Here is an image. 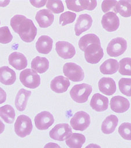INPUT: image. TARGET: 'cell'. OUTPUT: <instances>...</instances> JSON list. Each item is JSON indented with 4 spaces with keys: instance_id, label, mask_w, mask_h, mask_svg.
I'll return each mask as SVG.
<instances>
[{
    "instance_id": "9a60e30c",
    "label": "cell",
    "mask_w": 131,
    "mask_h": 148,
    "mask_svg": "<svg viewBox=\"0 0 131 148\" xmlns=\"http://www.w3.org/2000/svg\"><path fill=\"white\" fill-rule=\"evenodd\" d=\"M35 19L40 27L47 28L53 23L54 16L51 11L44 9L39 10L36 13Z\"/></svg>"
},
{
    "instance_id": "74e56055",
    "label": "cell",
    "mask_w": 131,
    "mask_h": 148,
    "mask_svg": "<svg viewBox=\"0 0 131 148\" xmlns=\"http://www.w3.org/2000/svg\"><path fill=\"white\" fill-rule=\"evenodd\" d=\"M67 8L68 9L73 10L76 12H78L83 11V9L81 8L78 0H72V1H65Z\"/></svg>"
},
{
    "instance_id": "7c38bea8",
    "label": "cell",
    "mask_w": 131,
    "mask_h": 148,
    "mask_svg": "<svg viewBox=\"0 0 131 148\" xmlns=\"http://www.w3.org/2000/svg\"><path fill=\"white\" fill-rule=\"evenodd\" d=\"M55 50L59 56L63 59L72 58L76 54V49L74 46L66 41L57 42Z\"/></svg>"
},
{
    "instance_id": "4dcf8cb0",
    "label": "cell",
    "mask_w": 131,
    "mask_h": 148,
    "mask_svg": "<svg viewBox=\"0 0 131 148\" xmlns=\"http://www.w3.org/2000/svg\"><path fill=\"white\" fill-rule=\"evenodd\" d=\"M46 8L50 11L51 10L57 14L62 13L64 10V6L62 1L61 0L47 1L46 2Z\"/></svg>"
},
{
    "instance_id": "8d00e7d4",
    "label": "cell",
    "mask_w": 131,
    "mask_h": 148,
    "mask_svg": "<svg viewBox=\"0 0 131 148\" xmlns=\"http://www.w3.org/2000/svg\"><path fill=\"white\" fill-rule=\"evenodd\" d=\"M78 2L81 7V8L84 10H93L97 6V1H88V0H78Z\"/></svg>"
},
{
    "instance_id": "5bb4252c",
    "label": "cell",
    "mask_w": 131,
    "mask_h": 148,
    "mask_svg": "<svg viewBox=\"0 0 131 148\" xmlns=\"http://www.w3.org/2000/svg\"><path fill=\"white\" fill-rule=\"evenodd\" d=\"M110 105L113 111L119 113L127 111L130 107V103L126 98L120 95H116L111 98Z\"/></svg>"
},
{
    "instance_id": "f35d334b",
    "label": "cell",
    "mask_w": 131,
    "mask_h": 148,
    "mask_svg": "<svg viewBox=\"0 0 131 148\" xmlns=\"http://www.w3.org/2000/svg\"><path fill=\"white\" fill-rule=\"evenodd\" d=\"M29 2L36 8H40L44 6L47 1H30Z\"/></svg>"
},
{
    "instance_id": "e0dca14e",
    "label": "cell",
    "mask_w": 131,
    "mask_h": 148,
    "mask_svg": "<svg viewBox=\"0 0 131 148\" xmlns=\"http://www.w3.org/2000/svg\"><path fill=\"white\" fill-rule=\"evenodd\" d=\"M70 83L67 77L63 76H58L54 77L51 82V89L57 93H63L66 92L70 86Z\"/></svg>"
},
{
    "instance_id": "277c9868",
    "label": "cell",
    "mask_w": 131,
    "mask_h": 148,
    "mask_svg": "<svg viewBox=\"0 0 131 148\" xmlns=\"http://www.w3.org/2000/svg\"><path fill=\"white\" fill-rule=\"evenodd\" d=\"M20 80L26 87L36 88L40 84V76L31 69H26L22 71L20 73Z\"/></svg>"
},
{
    "instance_id": "f546056e",
    "label": "cell",
    "mask_w": 131,
    "mask_h": 148,
    "mask_svg": "<svg viewBox=\"0 0 131 148\" xmlns=\"http://www.w3.org/2000/svg\"><path fill=\"white\" fill-rule=\"evenodd\" d=\"M130 62L131 58L130 57H125L121 59L118 64L119 72L122 75H131L130 72Z\"/></svg>"
},
{
    "instance_id": "83f0119b",
    "label": "cell",
    "mask_w": 131,
    "mask_h": 148,
    "mask_svg": "<svg viewBox=\"0 0 131 148\" xmlns=\"http://www.w3.org/2000/svg\"><path fill=\"white\" fill-rule=\"evenodd\" d=\"M92 43L101 44L99 38L96 34H88L80 38L78 41V47L82 51H84L85 49Z\"/></svg>"
},
{
    "instance_id": "603a6c76",
    "label": "cell",
    "mask_w": 131,
    "mask_h": 148,
    "mask_svg": "<svg viewBox=\"0 0 131 148\" xmlns=\"http://www.w3.org/2000/svg\"><path fill=\"white\" fill-rule=\"evenodd\" d=\"M31 66L34 71L39 73H43L48 70L49 61L46 57L36 56L32 60Z\"/></svg>"
},
{
    "instance_id": "484cf974",
    "label": "cell",
    "mask_w": 131,
    "mask_h": 148,
    "mask_svg": "<svg viewBox=\"0 0 131 148\" xmlns=\"http://www.w3.org/2000/svg\"><path fill=\"white\" fill-rule=\"evenodd\" d=\"M85 142V136L78 133H72L71 135L66 139V144L70 148H81Z\"/></svg>"
},
{
    "instance_id": "ba28073f",
    "label": "cell",
    "mask_w": 131,
    "mask_h": 148,
    "mask_svg": "<svg viewBox=\"0 0 131 148\" xmlns=\"http://www.w3.org/2000/svg\"><path fill=\"white\" fill-rule=\"evenodd\" d=\"M127 49L126 40L121 37L115 38L108 43L106 51L111 57H118L122 55Z\"/></svg>"
},
{
    "instance_id": "836d02e7",
    "label": "cell",
    "mask_w": 131,
    "mask_h": 148,
    "mask_svg": "<svg viewBox=\"0 0 131 148\" xmlns=\"http://www.w3.org/2000/svg\"><path fill=\"white\" fill-rule=\"evenodd\" d=\"M120 135L126 140H131V124L130 123H122L118 128Z\"/></svg>"
},
{
    "instance_id": "cb8c5ba5",
    "label": "cell",
    "mask_w": 131,
    "mask_h": 148,
    "mask_svg": "<svg viewBox=\"0 0 131 148\" xmlns=\"http://www.w3.org/2000/svg\"><path fill=\"white\" fill-rule=\"evenodd\" d=\"M118 123V117L114 114H110L107 116L103 121L101 126L102 131L105 134H110L113 133Z\"/></svg>"
},
{
    "instance_id": "2e32d148",
    "label": "cell",
    "mask_w": 131,
    "mask_h": 148,
    "mask_svg": "<svg viewBox=\"0 0 131 148\" xmlns=\"http://www.w3.org/2000/svg\"><path fill=\"white\" fill-rule=\"evenodd\" d=\"M9 64L17 70H22L27 66L28 62L25 56L21 53L14 51L8 57Z\"/></svg>"
},
{
    "instance_id": "8992f818",
    "label": "cell",
    "mask_w": 131,
    "mask_h": 148,
    "mask_svg": "<svg viewBox=\"0 0 131 148\" xmlns=\"http://www.w3.org/2000/svg\"><path fill=\"white\" fill-rule=\"evenodd\" d=\"M84 57L87 62L95 64L98 63L103 58L104 53L101 44L92 43L84 50Z\"/></svg>"
},
{
    "instance_id": "ffe728a7",
    "label": "cell",
    "mask_w": 131,
    "mask_h": 148,
    "mask_svg": "<svg viewBox=\"0 0 131 148\" xmlns=\"http://www.w3.org/2000/svg\"><path fill=\"white\" fill-rule=\"evenodd\" d=\"M53 40L51 38L47 35L40 36L36 42L37 51L42 54H48L52 50Z\"/></svg>"
},
{
    "instance_id": "7402d4cb",
    "label": "cell",
    "mask_w": 131,
    "mask_h": 148,
    "mask_svg": "<svg viewBox=\"0 0 131 148\" xmlns=\"http://www.w3.org/2000/svg\"><path fill=\"white\" fill-rule=\"evenodd\" d=\"M31 95V91L24 88H21L17 92L15 99V106L20 111H24L27 106L28 100Z\"/></svg>"
},
{
    "instance_id": "4316f807",
    "label": "cell",
    "mask_w": 131,
    "mask_h": 148,
    "mask_svg": "<svg viewBox=\"0 0 131 148\" xmlns=\"http://www.w3.org/2000/svg\"><path fill=\"white\" fill-rule=\"evenodd\" d=\"M15 111L10 105H5L0 108V116L8 124L13 123L15 118Z\"/></svg>"
},
{
    "instance_id": "60d3db41",
    "label": "cell",
    "mask_w": 131,
    "mask_h": 148,
    "mask_svg": "<svg viewBox=\"0 0 131 148\" xmlns=\"http://www.w3.org/2000/svg\"><path fill=\"white\" fill-rule=\"evenodd\" d=\"M44 148H61L60 146L58 144L54 143V142H50L47 143L44 146Z\"/></svg>"
},
{
    "instance_id": "d6986e66",
    "label": "cell",
    "mask_w": 131,
    "mask_h": 148,
    "mask_svg": "<svg viewBox=\"0 0 131 148\" xmlns=\"http://www.w3.org/2000/svg\"><path fill=\"white\" fill-rule=\"evenodd\" d=\"M99 90L106 95H111L116 91V84L114 80L111 77H103L98 82Z\"/></svg>"
},
{
    "instance_id": "6da1fadb",
    "label": "cell",
    "mask_w": 131,
    "mask_h": 148,
    "mask_svg": "<svg viewBox=\"0 0 131 148\" xmlns=\"http://www.w3.org/2000/svg\"><path fill=\"white\" fill-rule=\"evenodd\" d=\"M10 24L13 30L25 42H32L37 35V28L33 21L24 15H14L10 19Z\"/></svg>"
},
{
    "instance_id": "44dd1931",
    "label": "cell",
    "mask_w": 131,
    "mask_h": 148,
    "mask_svg": "<svg viewBox=\"0 0 131 148\" xmlns=\"http://www.w3.org/2000/svg\"><path fill=\"white\" fill-rule=\"evenodd\" d=\"M16 80V72L8 67L3 66L0 67V82L5 85H12Z\"/></svg>"
},
{
    "instance_id": "5b68a950",
    "label": "cell",
    "mask_w": 131,
    "mask_h": 148,
    "mask_svg": "<svg viewBox=\"0 0 131 148\" xmlns=\"http://www.w3.org/2000/svg\"><path fill=\"white\" fill-rule=\"evenodd\" d=\"M63 72L66 77L72 82H81L84 78V72L82 68L74 62L65 63Z\"/></svg>"
},
{
    "instance_id": "b9f144b4",
    "label": "cell",
    "mask_w": 131,
    "mask_h": 148,
    "mask_svg": "<svg viewBox=\"0 0 131 148\" xmlns=\"http://www.w3.org/2000/svg\"><path fill=\"white\" fill-rule=\"evenodd\" d=\"M85 148H101V147L97 144L91 143V144L88 145V146H87Z\"/></svg>"
},
{
    "instance_id": "e575fe53",
    "label": "cell",
    "mask_w": 131,
    "mask_h": 148,
    "mask_svg": "<svg viewBox=\"0 0 131 148\" xmlns=\"http://www.w3.org/2000/svg\"><path fill=\"white\" fill-rule=\"evenodd\" d=\"M76 17V14L69 11L65 12L61 14L59 17V24L62 26H65L66 24L74 22Z\"/></svg>"
},
{
    "instance_id": "d590c367",
    "label": "cell",
    "mask_w": 131,
    "mask_h": 148,
    "mask_svg": "<svg viewBox=\"0 0 131 148\" xmlns=\"http://www.w3.org/2000/svg\"><path fill=\"white\" fill-rule=\"evenodd\" d=\"M117 1H103L102 3V10L104 13H108L110 12H116V5L117 3Z\"/></svg>"
},
{
    "instance_id": "7bdbcfd3",
    "label": "cell",
    "mask_w": 131,
    "mask_h": 148,
    "mask_svg": "<svg viewBox=\"0 0 131 148\" xmlns=\"http://www.w3.org/2000/svg\"><path fill=\"white\" fill-rule=\"evenodd\" d=\"M10 3V1H0V6L5 7Z\"/></svg>"
},
{
    "instance_id": "f1b7e54d",
    "label": "cell",
    "mask_w": 131,
    "mask_h": 148,
    "mask_svg": "<svg viewBox=\"0 0 131 148\" xmlns=\"http://www.w3.org/2000/svg\"><path fill=\"white\" fill-rule=\"evenodd\" d=\"M116 12L124 17H130L131 16V1H118L116 5Z\"/></svg>"
},
{
    "instance_id": "7a4b0ae2",
    "label": "cell",
    "mask_w": 131,
    "mask_h": 148,
    "mask_svg": "<svg viewBox=\"0 0 131 148\" xmlns=\"http://www.w3.org/2000/svg\"><path fill=\"white\" fill-rule=\"evenodd\" d=\"M92 91V87L90 84L82 83L74 85L70 90V95L72 99L79 103L88 101L89 95Z\"/></svg>"
},
{
    "instance_id": "8fae6325",
    "label": "cell",
    "mask_w": 131,
    "mask_h": 148,
    "mask_svg": "<svg viewBox=\"0 0 131 148\" xmlns=\"http://www.w3.org/2000/svg\"><path fill=\"white\" fill-rule=\"evenodd\" d=\"M101 23L105 30L108 32H113L119 28V19L116 13L110 12L103 16Z\"/></svg>"
},
{
    "instance_id": "3957f363",
    "label": "cell",
    "mask_w": 131,
    "mask_h": 148,
    "mask_svg": "<svg viewBox=\"0 0 131 148\" xmlns=\"http://www.w3.org/2000/svg\"><path fill=\"white\" fill-rule=\"evenodd\" d=\"M14 127L16 134L21 138H24L32 132L33 126L31 119L26 115H20L16 120Z\"/></svg>"
},
{
    "instance_id": "ee69618b",
    "label": "cell",
    "mask_w": 131,
    "mask_h": 148,
    "mask_svg": "<svg viewBox=\"0 0 131 148\" xmlns=\"http://www.w3.org/2000/svg\"><path fill=\"white\" fill-rule=\"evenodd\" d=\"M5 130V125L3 123V122L0 120V134H1Z\"/></svg>"
},
{
    "instance_id": "4fadbf2b",
    "label": "cell",
    "mask_w": 131,
    "mask_h": 148,
    "mask_svg": "<svg viewBox=\"0 0 131 148\" xmlns=\"http://www.w3.org/2000/svg\"><path fill=\"white\" fill-rule=\"evenodd\" d=\"M92 24V17L88 14L79 15L74 25V32L76 36H80L82 33L89 29Z\"/></svg>"
},
{
    "instance_id": "f6af8a7d",
    "label": "cell",
    "mask_w": 131,
    "mask_h": 148,
    "mask_svg": "<svg viewBox=\"0 0 131 148\" xmlns=\"http://www.w3.org/2000/svg\"><path fill=\"white\" fill-rule=\"evenodd\" d=\"M0 24H1V21H0Z\"/></svg>"
},
{
    "instance_id": "ab89813d",
    "label": "cell",
    "mask_w": 131,
    "mask_h": 148,
    "mask_svg": "<svg viewBox=\"0 0 131 148\" xmlns=\"http://www.w3.org/2000/svg\"><path fill=\"white\" fill-rule=\"evenodd\" d=\"M6 92L0 87V104L3 103L6 101Z\"/></svg>"
},
{
    "instance_id": "ac0fdd59",
    "label": "cell",
    "mask_w": 131,
    "mask_h": 148,
    "mask_svg": "<svg viewBox=\"0 0 131 148\" xmlns=\"http://www.w3.org/2000/svg\"><path fill=\"white\" fill-rule=\"evenodd\" d=\"M90 106L96 112L104 111L108 108V99L99 93H96L91 98Z\"/></svg>"
},
{
    "instance_id": "1f68e13d",
    "label": "cell",
    "mask_w": 131,
    "mask_h": 148,
    "mask_svg": "<svg viewBox=\"0 0 131 148\" xmlns=\"http://www.w3.org/2000/svg\"><path fill=\"white\" fill-rule=\"evenodd\" d=\"M119 88L121 93L130 97L131 96V79L130 78H121L118 82Z\"/></svg>"
},
{
    "instance_id": "d4e9b609",
    "label": "cell",
    "mask_w": 131,
    "mask_h": 148,
    "mask_svg": "<svg viewBox=\"0 0 131 148\" xmlns=\"http://www.w3.org/2000/svg\"><path fill=\"white\" fill-rule=\"evenodd\" d=\"M118 62L117 60L110 58L104 61L100 66V71L104 75H112L118 70Z\"/></svg>"
},
{
    "instance_id": "d6a6232c",
    "label": "cell",
    "mask_w": 131,
    "mask_h": 148,
    "mask_svg": "<svg viewBox=\"0 0 131 148\" xmlns=\"http://www.w3.org/2000/svg\"><path fill=\"white\" fill-rule=\"evenodd\" d=\"M13 39L12 35L8 27L3 26L0 27V43L7 44L10 43Z\"/></svg>"
},
{
    "instance_id": "52a82bcc",
    "label": "cell",
    "mask_w": 131,
    "mask_h": 148,
    "mask_svg": "<svg viewBox=\"0 0 131 148\" xmlns=\"http://www.w3.org/2000/svg\"><path fill=\"white\" fill-rule=\"evenodd\" d=\"M91 123L90 116L84 111H78L76 112L72 117L70 124L74 130L84 131Z\"/></svg>"
},
{
    "instance_id": "9c48e42d",
    "label": "cell",
    "mask_w": 131,
    "mask_h": 148,
    "mask_svg": "<svg viewBox=\"0 0 131 148\" xmlns=\"http://www.w3.org/2000/svg\"><path fill=\"white\" fill-rule=\"evenodd\" d=\"M72 134L70 126L67 123H61L55 125L49 132L50 137L55 140L63 141Z\"/></svg>"
},
{
    "instance_id": "30bf717a",
    "label": "cell",
    "mask_w": 131,
    "mask_h": 148,
    "mask_svg": "<svg viewBox=\"0 0 131 148\" xmlns=\"http://www.w3.org/2000/svg\"><path fill=\"white\" fill-rule=\"evenodd\" d=\"M36 127L39 130H46L53 125L54 118L53 114L47 111L39 113L34 119Z\"/></svg>"
}]
</instances>
